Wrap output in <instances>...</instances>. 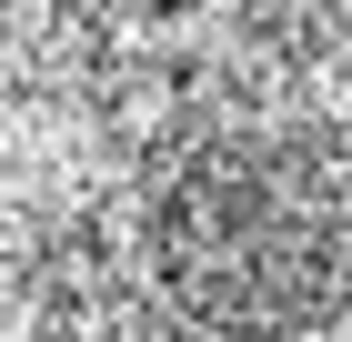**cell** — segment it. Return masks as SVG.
Wrapping results in <instances>:
<instances>
[{
  "instance_id": "obj_1",
  "label": "cell",
  "mask_w": 352,
  "mask_h": 342,
  "mask_svg": "<svg viewBox=\"0 0 352 342\" xmlns=\"http://www.w3.org/2000/svg\"><path fill=\"white\" fill-rule=\"evenodd\" d=\"M141 252L212 342H302L352 302V191L292 131H212L162 161Z\"/></svg>"
},
{
  "instance_id": "obj_2",
  "label": "cell",
  "mask_w": 352,
  "mask_h": 342,
  "mask_svg": "<svg viewBox=\"0 0 352 342\" xmlns=\"http://www.w3.org/2000/svg\"><path fill=\"white\" fill-rule=\"evenodd\" d=\"M0 10H10V0H0Z\"/></svg>"
}]
</instances>
